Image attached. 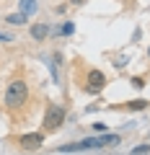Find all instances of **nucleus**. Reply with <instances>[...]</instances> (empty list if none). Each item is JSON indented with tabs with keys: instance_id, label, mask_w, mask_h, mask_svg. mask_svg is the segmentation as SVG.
Wrapping results in <instances>:
<instances>
[{
	"instance_id": "nucleus-1",
	"label": "nucleus",
	"mask_w": 150,
	"mask_h": 155,
	"mask_svg": "<svg viewBox=\"0 0 150 155\" xmlns=\"http://www.w3.org/2000/svg\"><path fill=\"white\" fill-rule=\"evenodd\" d=\"M122 142L119 134H98V137H85V140H78V142H70V145H60L57 153H80V150H101V147H117Z\"/></svg>"
},
{
	"instance_id": "nucleus-4",
	"label": "nucleus",
	"mask_w": 150,
	"mask_h": 155,
	"mask_svg": "<svg viewBox=\"0 0 150 155\" xmlns=\"http://www.w3.org/2000/svg\"><path fill=\"white\" fill-rule=\"evenodd\" d=\"M104 85H106V75L101 70H91L88 80H85V91H88V93H101Z\"/></svg>"
},
{
	"instance_id": "nucleus-12",
	"label": "nucleus",
	"mask_w": 150,
	"mask_h": 155,
	"mask_svg": "<svg viewBox=\"0 0 150 155\" xmlns=\"http://www.w3.org/2000/svg\"><path fill=\"white\" fill-rule=\"evenodd\" d=\"M13 34H5V31H0V44H3V41H5V44H13Z\"/></svg>"
},
{
	"instance_id": "nucleus-10",
	"label": "nucleus",
	"mask_w": 150,
	"mask_h": 155,
	"mask_svg": "<svg viewBox=\"0 0 150 155\" xmlns=\"http://www.w3.org/2000/svg\"><path fill=\"white\" fill-rule=\"evenodd\" d=\"M148 153H150V142H145V145H137V147H135L129 155H148Z\"/></svg>"
},
{
	"instance_id": "nucleus-3",
	"label": "nucleus",
	"mask_w": 150,
	"mask_h": 155,
	"mask_svg": "<svg viewBox=\"0 0 150 155\" xmlns=\"http://www.w3.org/2000/svg\"><path fill=\"white\" fill-rule=\"evenodd\" d=\"M65 122V109L57 104H47V111H44V129L47 132H55V129L62 127Z\"/></svg>"
},
{
	"instance_id": "nucleus-15",
	"label": "nucleus",
	"mask_w": 150,
	"mask_h": 155,
	"mask_svg": "<svg viewBox=\"0 0 150 155\" xmlns=\"http://www.w3.org/2000/svg\"><path fill=\"white\" fill-rule=\"evenodd\" d=\"M148 140H150V132H148Z\"/></svg>"
},
{
	"instance_id": "nucleus-2",
	"label": "nucleus",
	"mask_w": 150,
	"mask_h": 155,
	"mask_svg": "<svg viewBox=\"0 0 150 155\" xmlns=\"http://www.w3.org/2000/svg\"><path fill=\"white\" fill-rule=\"evenodd\" d=\"M26 98H28L26 80H13V83L5 88V93H3V104H5V109H21V106L26 104Z\"/></svg>"
},
{
	"instance_id": "nucleus-11",
	"label": "nucleus",
	"mask_w": 150,
	"mask_h": 155,
	"mask_svg": "<svg viewBox=\"0 0 150 155\" xmlns=\"http://www.w3.org/2000/svg\"><path fill=\"white\" fill-rule=\"evenodd\" d=\"M72 31H75V26H72L70 21H65V23H62V26H60V34H62V36H70Z\"/></svg>"
},
{
	"instance_id": "nucleus-7",
	"label": "nucleus",
	"mask_w": 150,
	"mask_h": 155,
	"mask_svg": "<svg viewBox=\"0 0 150 155\" xmlns=\"http://www.w3.org/2000/svg\"><path fill=\"white\" fill-rule=\"evenodd\" d=\"M21 13L23 16H34L36 13V0H21Z\"/></svg>"
},
{
	"instance_id": "nucleus-9",
	"label": "nucleus",
	"mask_w": 150,
	"mask_h": 155,
	"mask_svg": "<svg viewBox=\"0 0 150 155\" xmlns=\"http://www.w3.org/2000/svg\"><path fill=\"white\" fill-rule=\"evenodd\" d=\"M127 109H129V111H142V109H148V101H145V98H140V101H129Z\"/></svg>"
},
{
	"instance_id": "nucleus-13",
	"label": "nucleus",
	"mask_w": 150,
	"mask_h": 155,
	"mask_svg": "<svg viewBox=\"0 0 150 155\" xmlns=\"http://www.w3.org/2000/svg\"><path fill=\"white\" fill-rule=\"evenodd\" d=\"M132 85H135V88H142V85H145V80H142V78H132Z\"/></svg>"
},
{
	"instance_id": "nucleus-6",
	"label": "nucleus",
	"mask_w": 150,
	"mask_h": 155,
	"mask_svg": "<svg viewBox=\"0 0 150 155\" xmlns=\"http://www.w3.org/2000/svg\"><path fill=\"white\" fill-rule=\"evenodd\" d=\"M47 34H49V26H47V23H34V26L28 28V36H31L34 41H42V39H47Z\"/></svg>"
},
{
	"instance_id": "nucleus-8",
	"label": "nucleus",
	"mask_w": 150,
	"mask_h": 155,
	"mask_svg": "<svg viewBox=\"0 0 150 155\" xmlns=\"http://www.w3.org/2000/svg\"><path fill=\"white\" fill-rule=\"evenodd\" d=\"M8 23H13V26H23V23L28 21V16H23V13H11V16H5Z\"/></svg>"
},
{
	"instance_id": "nucleus-5",
	"label": "nucleus",
	"mask_w": 150,
	"mask_h": 155,
	"mask_svg": "<svg viewBox=\"0 0 150 155\" xmlns=\"http://www.w3.org/2000/svg\"><path fill=\"white\" fill-rule=\"evenodd\" d=\"M18 142H21V147H26V150H36V147L44 145V134L42 132H28V134H21Z\"/></svg>"
},
{
	"instance_id": "nucleus-16",
	"label": "nucleus",
	"mask_w": 150,
	"mask_h": 155,
	"mask_svg": "<svg viewBox=\"0 0 150 155\" xmlns=\"http://www.w3.org/2000/svg\"><path fill=\"white\" fill-rule=\"evenodd\" d=\"M148 57H150V49H148Z\"/></svg>"
},
{
	"instance_id": "nucleus-14",
	"label": "nucleus",
	"mask_w": 150,
	"mask_h": 155,
	"mask_svg": "<svg viewBox=\"0 0 150 155\" xmlns=\"http://www.w3.org/2000/svg\"><path fill=\"white\" fill-rule=\"evenodd\" d=\"M85 0H72V5H83Z\"/></svg>"
}]
</instances>
